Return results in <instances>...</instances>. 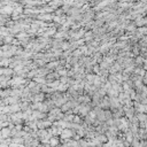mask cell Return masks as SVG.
I'll list each match as a JSON object with an SVG mask.
<instances>
[{"label": "cell", "mask_w": 147, "mask_h": 147, "mask_svg": "<svg viewBox=\"0 0 147 147\" xmlns=\"http://www.w3.org/2000/svg\"><path fill=\"white\" fill-rule=\"evenodd\" d=\"M2 74H4V70H2V69H0V76H1Z\"/></svg>", "instance_id": "7a4b0ae2"}, {"label": "cell", "mask_w": 147, "mask_h": 147, "mask_svg": "<svg viewBox=\"0 0 147 147\" xmlns=\"http://www.w3.org/2000/svg\"><path fill=\"white\" fill-rule=\"evenodd\" d=\"M8 133H9V129H2L1 130V134L2 136H7Z\"/></svg>", "instance_id": "6da1fadb"}]
</instances>
